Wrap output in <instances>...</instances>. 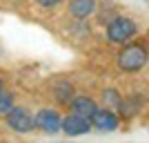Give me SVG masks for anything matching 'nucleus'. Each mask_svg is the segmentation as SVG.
Masks as SVG:
<instances>
[{
	"label": "nucleus",
	"mask_w": 149,
	"mask_h": 143,
	"mask_svg": "<svg viewBox=\"0 0 149 143\" xmlns=\"http://www.w3.org/2000/svg\"><path fill=\"white\" fill-rule=\"evenodd\" d=\"M147 45L145 43H125L123 49L118 51L116 56V65L118 69L127 72V74H136V72H143L147 67Z\"/></svg>",
	"instance_id": "f257e3e1"
},
{
	"label": "nucleus",
	"mask_w": 149,
	"mask_h": 143,
	"mask_svg": "<svg viewBox=\"0 0 149 143\" xmlns=\"http://www.w3.org/2000/svg\"><path fill=\"white\" fill-rule=\"evenodd\" d=\"M138 34V23L129 16H113L107 20V40L113 45H125Z\"/></svg>",
	"instance_id": "f03ea898"
},
{
	"label": "nucleus",
	"mask_w": 149,
	"mask_h": 143,
	"mask_svg": "<svg viewBox=\"0 0 149 143\" xmlns=\"http://www.w3.org/2000/svg\"><path fill=\"white\" fill-rule=\"evenodd\" d=\"M7 128L16 134H29L33 132V114L22 105H13L9 112L5 114Z\"/></svg>",
	"instance_id": "7ed1b4c3"
},
{
	"label": "nucleus",
	"mask_w": 149,
	"mask_h": 143,
	"mask_svg": "<svg viewBox=\"0 0 149 143\" xmlns=\"http://www.w3.org/2000/svg\"><path fill=\"white\" fill-rule=\"evenodd\" d=\"M89 121H91V130L98 132H116L120 125V116L111 107H96Z\"/></svg>",
	"instance_id": "20e7f679"
},
{
	"label": "nucleus",
	"mask_w": 149,
	"mask_h": 143,
	"mask_svg": "<svg viewBox=\"0 0 149 143\" xmlns=\"http://www.w3.org/2000/svg\"><path fill=\"white\" fill-rule=\"evenodd\" d=\"M60 112L54 110V107H42L38 110V114L33 116V128L45 134H56L60 130Z\"/></svg>",
	"instance_id": "39448f33"
},
{
	"label": "nucleus",
	"mask_w": 149,
	"mask_h": 143,
	"mask_svg": "<svg viewBox=\"0 0 149 143\" xmlns=\"http://www.w3.org/2000/svg\"><path fill=\"white\" fill-rule=\"evenodd\" d=\"M60 130L67 134V137H80V134H87L91 132V121L87 116H80V114H67V116L60 118Z\"/></svg>",
	"instance_id": "423d86ee"
},
{
	"label": "nucleus",
	"mask_w": 149,
	"mask_h": 143,
	"mask_svg": "<svg viewBox=\"0 0 149 143\" xmlns=\"http://www.w3.org/2000/svg\"><path fill=\"white\" fill-rule=\"evenodd\" d=\"M67 105H69V110H71L74 114H80V116L89 118L93 114V110L98 107V103H96L91 96H87V94H74Z\"/></svg>",
	"instance_id": "0eeeda50"
},
{
	"label": "nucleus",
	"mask_w": 149,
	"mask_h": 143,
	"mask_svg": "<svg viewBox=\"0 0 149 143\" xmlns=\"http://www.w3.org/2000/svg\"><path fill=\"white\" fill-rule=\"evenodd\" d=\"M67 9H69V13H71L74 18L87 20L89 16H93V13H96L98 2H96V0H69Z\"/></svg>",
	"instance_id": "6e6552de"
},
{
	"label": "nucleus",
	"mask_w": 149,
	"mask_h": 143,
	"mask_svg": "<svg viewBox=\"0 0 149 143\" xmlns=\"http://www.w3.org/2000/svg\"><path fill=\"white\" fill-rule=\"evenodd\" d=\"M74 94H76V89H74V85L69 81H58V83H54V87H51V96H54L56 103H60V105H67Z\"/></svg>",
	"instance_id": "1a4fd4ad"
},
{
	"label": "nucleus",
	"mask_w": 149,
	"mask_h": 143,
	"mask_svg": "<svg viewBox=\"0 0 149 143\" xmlns=\"http://www.w3.org/2000/svg\"><path fill=\"white\" fill-rule=\"evenodd\" d=\"M120 101H123V94H120L118 89H105V92H102V103H105V107L118 110Z\"/></svg>",
	"instance_id": "9d476101"
},
{
	"label": "nucleus",
	"mask_w": 149,
	"mask_h": 143,
	"mask_svg": "<svg viewBox=\"0 0 149 143\" xmlns=\"http://www.w3.org/2000/svg\"><path fill=\"white\" fill-rule=\"evenodd\" d=\"M11 107H13V96H11V92H7L2 87L0 89V116H5Z\"/></svg>",
	"instance_id": "9b49d317"
},
{
	"label": "nucleus",
	"mask_w": 149,
	"mask_h": 143,
	"mask_svg": "<svg viewBox=\"0 0 149 143\" xmlns=\"http://www.w3.org/2000/svg\"><path fill=\"white\" fill-rule=\"evenodd\" d=\"M33 2L42 9H56L58 5H62V0H33Z\"/></svg>",
	"instance_id": "f8f14e48"
},
{
	"label": "nucleus",
	"mask_w": 149,
	"mask_h": 143,
	"mask_svg": "<svg viewBox=\"0 0 149 143\" xmlns=\"http://www.w3.org/2000/svg\"><path fill=\"white\" fill-rule=\"evenodd\" d=\"M2 87H5V85H2V78H0V89H2Z\"/></svg>",
	"instance_id": "ddd939ff"
},
{
	"label": "nucleus",
	"mask_w": 149,
	"mask_h": 143,
	"mask_svg": "<svg viewBox=\"0 0 149 143\" xmlns=\"http://www.w3.org/2000/svg\"><path fill=\"white\" fill-rule=\"evenodd\" d=\"M143 2H147V0H143Z\"/></svg>",
	"instance_id": "4468645a"
}]
</instances>
